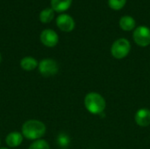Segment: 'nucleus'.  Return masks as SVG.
Here are the masks:
<instances>
[{
	"label": "nucleus",
	"instance_id": "6e6552de",
	"mask_svg": "<svg viewBox=\"0 0 150 149\" xmlns=\"http://www.w3.org/2000/svg\"><path fill=\"white\" fill-rule=\"evenodd\" d=\"M134 119L138 126L142 127L149 126L150 125V110L146 108L140 109L136 112Z\"/></svg>",
	"mask_w": 150,
	"mask_h": 149
},
{
	"label": "nucleus",
	"instance_id": "2eb2a0df",
	"mask_svg": "<svg viewBox=\"0 0 150 149\" xmlns=\"http://www.w3.org/2000/svg\"><path fill=\"white\" fill-rule=\"evenodd\" d=\"M70 139L66 133H60L57 136V144L62 148H66L69 145Z\"/></svg>",
	"mask_w": 150,
	"mask_h": 149
},
{
	"label": "nucleus",
	"instance_id": "f03ea898",
	"mask_svg": "<svg viewBox=\"0 0 150 149\" xmlns=\"http://www.w3.org/2000/svg\"><path fill=\"white\" fill-rule=\"evenodd\" d=\"M84 105L88 112L92 114H101L104 112L106 103L105 98L98 93L90 92L84 97Z\"/></svg>",
	"mask_w": 150,
	"mask_h": 149
},
{
	"label": "nucleus",
	"instance_id": "ddd939ff",
	"mask_svg": "<svg viewBox=\"0 0 150 149\" xmlns=\"http://www.w3.org/2000/svg\"><path fill=\"white\" fill-rule=\"evenodd\" d=\"M54 16V11L52 8H47L44 9L40 13V20L42 23H49L53 20Z\"/></svg>",
	"mask_w": 150,
	"mask_h": 149
},
{
	"label": "nucleus",
	"instance_id": "0eeeda50",
	"mask_svg": "<svg viewBox=\"0 0 150 149\" xmlns=\"http://www.w3.org/2000/svg\"><path fill=\"white\" fill-rule=\"evenodd\" d=\"M56 25L62 32H69L75 28V21L73 18L68 14H62L56 18Z\"/></svg>",
	"mask_w": 150,
	"mask_h": 149
},
{
	"label": "nucleus",
	"instance_id": "dca6fc26",
	"mask_svg": "<svg viewBox=\"0 0 150 149\" xmlns=\"http://www.w3.org/2000/svg\"><path fill=\"white\" fill-rule=\"evenodd\" d=\"M127 3V0H108V4L110 8L115 11L122 9Z\"/></svg>",
	"mask_w": 150,
	"mask_h": 149
},
{
	"label": "nucleus",
	"instance_id": "6ab92c4d",
	"mask_svg": "<svg viewBox=\"0 0 150 149\" xmlns=\"http://www.w3.org/2000/svg\"><path fill=\"white\" fill-rule=\"evenodd\" d=\"M0 144H1V141H0Z\"/></svg>",
	"mask_w": 150,
	"mask_h": 149
},
{
	"label": "nucleus",
	"instance_id": "4468645a",
	"mask_svg": "<svg viewBox=\"0 0 150 149\" xmlns=\"http://www.w3.org/2000/svg\"><path fill=\"white\" fill-rule=\"evenodd\" d=\"M28 149H50L48 143L44 140H37L33 141Z\"/></svg>",
	"mask_w": 150,
	"mask_h": 149
},
{
	"label": "nucleus",
	"instance_id": "423d86ee",
	"mask_svg": "<svg viewBox=\"0 0 150 149\" xmlns=\"http://www.w3.org/2000/svg\"><path fill=\"white\" fill-rule=\"evenodd\" d=\"M41 43L47 47H54L57 45L59 41L58 34L51 29H45L40 33Z\"/></svg>",
	"mask_w": 150,
	"mask_h": 149
},
{
	"label": "nucleus",
	"instance_id": "1a4fd4ad",
	"mask_svg": "<svg viewBox=\"0 0 150 149\" xmlns=\"http://www.w3.org/2000/svg\"><path fill=\"white\" fill-rule=\"evenodd\" d=\"M23 135L18 132H11L5 138V143L9 148H17L23 141Z\"/></svg>",
	"mask_w": 150,
	"mask_h": 149
},
{
	"label": "nucleus",
	"instance_id": "f257e3e1",
	"mask_svg": "<svg viewBox=\"0 0 150 149\" xmlns=\"http://www.w3.org/2000/svg\"><path fill=\"white\" fill-rule=\"evenodd\" d=\"M46 133V126L40 120L30 119L22 126V135L32 141L40 140Z\"/></svg>",
	"mask_w": 150,
	"mask_h": 149
},
{
	"label": "nucleus",
	"instance_id": "20e7f679",
	"mask_svg": "<svg viewBox=\"0 0 150 149\" xmlns=\"http://www.w3.org/2000/svg\"><path fill=\"white\" fill-rule=\"evenodd\" d=\"M39 72L41 76L45 77L54 76L58 73L59 66L54 60L52 59H44L39 62L38 65Z\"/></svg>",
	"mask_w": 150,
	"mask_h": 149
},
{
	"label": "nucleus",
	"instance_id": "f8f14e48",
	"mask_svg": "<svg viewBox=\"0 0 150 149\" xmlns=\"http://www.w3.org/2000/svg\"><path fill=\"white\" fill-rule=\"evenodd\" d=\"M136 22L131 16H124L120 20V26L124 31H131L135 27Z\"/></svg>",
	"mask_w": 150,
	"mask_h": 149
},
{
	"label": "nucleus",
	"instance_id": "f3484780",
	"mask_svg": "<svg viewBox=\"0 0 150 149\" xmlns=\"http://www.w3.org/2000/svg\"><path fill=\"white\" fill-rule=\"evenodd\" d=\"M0 149H9V148H0Z\"/></svg>",
	"mask_w": 150,
	"mask_h": 149
},
{
	"label": "nucleus",
	"instance_id": "7ed1b4c3",
	"mask_svg": "<svg viewBox=\"0 0 150 149\" xmlns=\"http://www.w3.org/2000/svg\"><path fill=\"white\" fill-rule=\"evenodd\" d=\"M130 49H131L130 42L127 39L121 38L113 42L111 48V52L114 58L123 59L129 54Z\"/></svg>",
	"mask_w": 150,
	"mask_h": 149
},
{
	"label": "nucleus",
	"instance_id": "a211bd4d",
	"mask_svg": "<svg viewBox=\"0 0 150 149\" xmlns=\"http://www.w3.org/2000/svg\"><path fill=\"white\" fill-rule=\"evenodd\" d=\"M1 60H2V57H1V54H0V62H1Z\"/></svg>",
	"mask_w": 150,
	"mask_h": 149
},
{
	"label": "nucleus",
	"instance_id": "9b49d317",
	"mask_svg": "<svg viewBox=\"0 0 150 149\" xmlns=\"http://www.w3.org/2000/svg\"><path fill=\"white\" fill-rule=\"evenodd\" d=\"M38 65H39L38 61L31 56L24 57L20 61V67L25 71H32L38 67Z\"/></svg>",
	"mask_w": 150,
	"mask_h": 149
},
{
	"label": "nucleus",
	"instance_id": "39448f33",
	"mask_svg": "<svg viewBox=\"0 0 150 149\" xmlns=\"http://www.w3.org/2000/svg\"><path fill=\"white\" fill-rule=\"evenodd\" d=\"M134 42L140 47H148L150 44V29L141 25L136 27L133 34Z\"/></svg>",
	"mask_w": 150,
	"mask_h": 149
},
{
	"label": "nucleus",
	"instance_id": "9d476101",
	"mask_svg": "<svg viewBox=\"0 0 150 149\" xmlns=\"http://www.w3.org/2000/svg\"><path fill=\"white\" fill-rule=\"evenodd\" d=\"M72 4V0H51V6L54 11L62 12L67 11Z\"/></svg>",
	"mask_w": 150,
	"mask_h": 149
}]
</instances>
